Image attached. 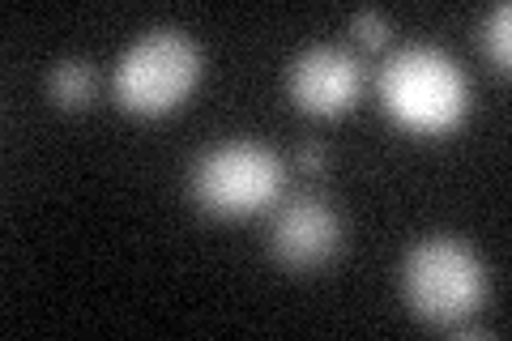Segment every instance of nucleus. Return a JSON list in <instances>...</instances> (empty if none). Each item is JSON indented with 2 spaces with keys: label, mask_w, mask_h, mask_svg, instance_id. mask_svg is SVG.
Segmentation results:
<instances>
[{
  "label": "nucleus",
  "mask_w": 512,
  "mask_h": 341,
  "mask_svg": "<svg viewBox=\"0 0 512 341\" xmlns=\"http://www.w3.org/2000/svg\"><path fill=\"white\" fill-rule=\"evenodd\" d=\"M201 77V47L184 30L154 26L116 60V99L137 116H163Z\"/></svg>",
  "instance_id": "7ed1b4c3"
},
{
  "label": "nucleus",
  "mask_w": 512,
  "mask_h": 341,
  "mask_svg": "<svg viewBox=\"0 0 512 341\" xmlns=\"http://www.w3.org/2000/svg\"><path fill=\"white\" fill-rule=\"evenodd\" d=\"M342 243V222L325 201H291L274 218V231H269V248L286 269H316L325 265Z\"/></svg>",
  "instance_id": "423d86ee"
},
{
  "label": "nucleus",
  "mask_w": 512,
  "mask_h": 341,
  "mask_svg": "<svg viewBox=\"0 0 512 341\" xmlns=\"http://www.w3.org/2000/svg\"><path fill=\"white\" fill-rule=\"evenodd\" d=\"M402 295L419 320L436 329H461L487 299V273L470 243L448 235L419 239L402 265Z\"/></svg>",
  "instance_id": "f03ea898"
},
{
  "label": "nucleus",
  "mask_w": 512,
  "mask_h": 341,
  "mask_svg": "<svg viewBox=\"0 0 512 341\" xmlns=\"http://www.w3.org/2000/svg\"><path fill=\"white\" fill-rule=\"evenodd\" d=\"M380 99L397 124L414 133H444L461 124L470 107V81L453 56L440 47L410 43L393 52L380 69Z\"/></svg>",
  "instance_id": "f257e3e1"
},
{
  "label": "nucleus",
  "mask_w": 512,
  "mask_h": 341,
  "mask_svg": "<svg viewBox=\"0 0 512 341\" xmlns=\"http://www.w3.org/2000/svg\"><path fill=\"white\" fill-rule=\"evenodd\" d=\"M295 162H299V171H325L329 154H325V145L308 141V145H299V150H295Z\"/></svg>",
  "instance_id": "9d476101"
},
{
  "label": "nucleus",
  "mask_w": 512,
  "mask_h": 341,
  "mask_svg": "<svg viewBox=\"0 0 512 341\" xmlns=\"http://www.w3.org/2000/svg\"><path fill=\"white\" fill-rule=\"evenodd\" d=\"M282 192V158L261 141H222L192 167V197L222 218L256 214Z\"/></svg>",
  "instance_id": "20e7f679"
},
{
  "label": "nucleus",
  "mask_w": 512,
  "mask_h": 341,
  "mask_svg": "<svg viewBox=\"0 0 512 341\" xmlns=\"http://www.w3.org/2000/svg\"><path fill=\"white\" fill-rule=\"evenodd\" d=\"M350 30H355V39H363L367 47H380L384 39L393 35V22L384 18L380 9H359L355 18H350Z\"/></svg>",
  "instance_id": "1a4fd4ad"
},
{
  "label": "nucleus",
  "mask_w": 512,
  "mask_h": 341,
  "mask_svg": "<svg viewBox=\"0 0 512 341\" xmlns=\"http://www.w3.org/2000/svg\"><path fill=\"white\" fill-rule=\"evenodd\" d=\"M363 86L359 60L342 52V47H325L316 43L303 56H295L291 73H286V90H291V103L308 116H338L355 103V94Z\"/></svg>",
  "instance_id": "39448f33"
},
{
  "label": "nucleus",
  "mask_w": 512,
  "mask_h": 341,
  "mask_svg": "<svg viewBox=\"0 0 512 341\" xmlns=\"http://www.w3.org/2000/svg\"><path fill=\"white\" fill-rule=\"evenodd\" d=\"M478 43H483L487 60H495L504 69L512 60V5H491L478 26Z\"/></svg>",
  "instance_id": "6e6552de"
},
{
  "label": "nucleus",
  "mask_w": 512,
  "mask_h": 341,
  "mask_svg": "<svg viewBox=\"0 0 512 341\" xmlns=\"http://www.w3.org/2000/svg\"><path fill=\"white\" fill-rule=\"evenodd\" d=\"M47 90L60 107H82L94 99V69L90 60H60L52 77H47Z\"/></svg>",
  "instance_id": "0eeeda50"
}]
</instances>
